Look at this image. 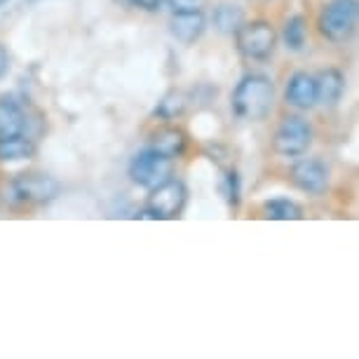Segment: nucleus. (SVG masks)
<instances>
[{"label":"nucleus","mask_w":359,"mask_h":359,"mask_svg":"<svg viewBox=\"0 0 359 359\" xmlns=\"http://www.w3.org/2000/svg\"><path fill=\"white\" fill-rule=\"evenodd\" d=\"M186 108V99L181 92H172L167 94L165 101L160 104V115H165V118H174V115H181Z\"/></svg>","instance_id":"18"},{"label":"nucleus","mask_w":359,"mask_h":359,"mask_svg":"<svg viewBox=\"0 0 359 359\" xmlns=\"http://www.w3.org/2000/svg\"><path fill=\"white\" fill-rule=\"evenodd\" d=\"M172 36L176 40H181L184 45L195 43L202 33H205V17H202L200 10L193 12H174L172 17Z\"/></svg>","instance_id":"9"},{"label":"nucleus","mask_w":359,"mask_h":359,"mask_svg":"<svg viewBox=\"0 0 359 359\" xmlns=\"http://www.w3.org/2000/svg\"><path fill=\"white\" fill-rule=\"evenodd\" d=\"M172 3L174 12H193V10H202L207 0H169Z\"/></svg>","instance_id":"19"},{"label":"nucleus","mask_w":359,"mask_h":359,"mask_svg":"<svg viewBox=\"0 0 359 359\" xmlns=\"http://www.w3.org/2000/svg\"><path fill=\"white\" fill-rule=\"evenodd\" d=\"M26 113L24 108L12 99H0V141L22 137L26 132Z\"/></svg>","instance_id":"10"},{"label":"nucleus","mask_w":359,"mask_h":359,"mask_svg":"<svg viewBox=\"0 0 359 359\" xmlns=\"http://www.w3.org/2000/svg\"><path fill=\"white\" fill-rule=\"evenodd\" d=\"M266 216L268 219H277V221H296L301 219V207L291 200H270L266 202Z\"/></svg>","instance_id":"17"},{"label":"nucleus","mask_w":359,"mask_h":359,"mask_svg":"<svg viewBox=\"0 0 359 359\" xmlns=\"http://www.w3.org/2000/svg\"><path fill=\"white\" fill-rule=\"evenodd\" d=\"M345 90V78L341 76V71L327 69L315 78V94H317V104L322 106H336L343 97Z\"/></svg>","instance_id":"11"},{"label":"nucleus","mask_w":359,"mask_h":359,"mask_svg":"<svg viewBox=\"0 0 359 359\" xmlns=\"http://www.w3.org/2000/svg\"><path fill=\"white\" fill-rule=\"evenodd\" d=\"M36 153V146L29 137H12L0 141V162H19V160H29Z\"/></svg>","instance_id":"14"},{"label":"nucleus","mask_w":359,"mask_h":359,"mask_svg":"<svg viewBox=\"0 0 359 359\" xmlns=\"http://www.w3.org/2000/svg\"><path fill=\"white\" fill-rule=\"evenodd\" d=\"M294 184L301 191L320 195L329 186V172L320 160H301L294 167Z\"/></svg>","instance_id":"8"},{"label":"nucleus","mask_w":359,"mask_h":359,"mask_svg":"<svg viewBox=\"0 0 359 359\" xmlns=\"http://www.w3.org/2000/svg\"><path fill=\"white\" fill-rule=\"evenodd\" d=\"M137 8H141V10H148V12H153V10H160L162 8V3L165 0H132Z\"/></svg>","instance_id":"20"},{"label":"nucleus","mask_w":359,"mask_h":359,"mask_svg":"<svg viewBox=\"0 0 359 359\" xmlns=\"http://www.w3.org/2000/svg\"><path fill=\"white\" fill-rule=\"evenodd\" d=\"M151 148H153V151H158L160 155H165V158L174 160L176 155L184 153L186 137H184V132L174 130V127H165V130H160V132L153 134Z\"/></svg>","instance_id":"13"},{"label":"nucleus","mask_w":359,"mask_h":359,"mask_svg":"<svg viewBox=\"0 0 359 359\" xmlns=\"http://www.w3.org/2000/svg\"><path fill=\"white\" fill-rule=\"evenodd\" d=\"M287 101L296 108H313L317 104L315 78L308 73H294L287 85Z\"/></svg>","instance_id":"12"},{"label":"nucleus","mask_w":359,"mask_h":359,"mask_svg":"<svg viewBox=\"0 0 359 359\" xmlns=\"http://www.w3.org/2000/svg\"><path fill=\"white\" fill-rule=\"evenodd\" d=\"M273 80L266 76H256V73L242 78L233 92V108L245 120H263L270 113V108H273Z\"/></svg>","instance_id":"1"},{"label":"nucleus","mask_w":359,"mask_h":359,"mask_svg":"<svg viewBox=\"0 0 359 359\" xmlns=\"http://www.w3.org/2000/svg\"><path fill=\"white\" fill-rule=\"evenodd\" d=\"M357 26V0H331L320 15V31L331 43H343Z\"/></svg>","instance_id":"2"},{"label":"nucleus","mask_w":359,"mask_h":359,"mask_svg":"<svg viewBox=\"0 0 359 359\" xmlns=\"http://www.w3.org/2000/svg\"><path fill=\"white\" fill-rule=\"evenodd\" d=\"M5 71H8V52L0 47V76H3Z\"/></svg>","instance_id":"21"},{"label":"nucleus","mask_w":359,"mask_h":359,"mask_svg":"<svg viewBox=\"0 0 359 359\" xmlns=\"http://www.w3.org/2000/svg\"><path fill=\"white\" fill-rule=\"evenodd\" d=\"M8 188L12 195H5V200L10 202H47L59 193V184L45 174L19 176Z\"/></svg>","instance_id":"7"},{"label":"nucleus","mask_w":359,"mask_h":359,"mask_svg":"<svg viewBox=\"0 0 359 359\" xmlns=\"http://www.w3.org/2000/svg\"><path fill=\"white\" fill-rule=\"evenodd\" d=\"M313 144V130L303 118L289 115L282 120V125L275 132V151L287 158H298Z\"/></svg>","instance_id":"6"},{"label":"nucleus","mask_w":359,"mask_h":359,"mask_svg":"<svg viewBox=\"0 0 359 359\" xmlns=\"http://www.w3.org/2000/svg\"><path fill=\"white\" fill-rule=\"evenodd\" d=\"M242 24H245V12L237 8V5L223 3L214 10V26L221 33H235Z\"/></svg>","instance_id":"15"},{"label":"nucleus","mask_w":359,"mask_h":359,"mask_svg":"<svg viewBox=\"0 0 359 359\" xmlns=\"http://www.w3.org/2000/svg\"><path fill=\"white\" fill-rule=\"evenodd\" d=\"M306 40H308V29L303 17H291L287 26H284V43H287L289 50L298 52L306 47Z\"/></svg>","instance_id":"16"},{"label":"nucleus","mask_w":359,"mask_h":359,"mask_svg":"<svg viewBox=\"0 0 359 359\" xmlns=\"http://www.w3.org/2000/svg\"><path fill=\"white\" fill-rule=\"evenodd\" d=\"M186 205V186L176 179L162 181L160 186L151 188L146 202V212L151 219H174Z\"/></svg>","instance_id":"5"},{"label":"nucleus","mask_w":359,"mask_h":359,"mask_svg":"<svg viewBox=\"0 0 359 359\" xmlns=\"http://www.w3.org/2000/svg\"><path fill=\"white\" fill-rule=\"evenodd\" d=\"M130 176L132 181L141 188H155L162 181H167L172 176V160L160 155L158 151H153L151 146L139 151L130 162Z\"/></svg>","instance_id":"3"},{"label":"nucleus","mask_w":359,"mask_h":359,"mask_svg":"<svg viewBox=\"0 0 359 359\" xmlns=\"http://www.w3.org/2000/svg\"><path fill=\"white\" fill-rule=\"evenodd\" d=\"M5 3H8V0H0V5H5Z\"/></svg>","instance_id":"22"},{"label":"nucleus","mask_w":359,"mask_h":359,"mask_svg":"<svg viewBox=\"0 0 359 359\" xmlns=\"http://www.w3.org/2000/svg\"><path fill=\"white\" fill-rule=\"evenodd\" d=\"M235 38H237V50L242 52V57L256 59V62L268 59L277 43V33L268 22L242 24L240 29L235 31Z\"/></svg>","instance_id":"4"}]
</instances>
